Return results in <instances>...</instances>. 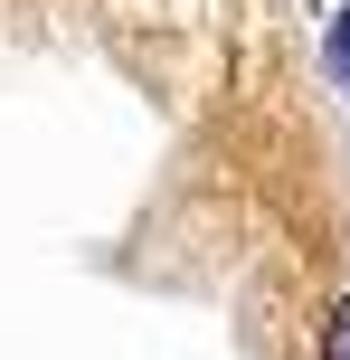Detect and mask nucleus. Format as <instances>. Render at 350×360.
<instances>
[{
  "mask_svg": "<svg viewBox=\"0 0 350 360\" xmlns=\"http://www.w3.org/2000/svg\"><path fill=\"white\" fill-rule=\"evenodd\" d=\"M332 57H341V67H350V10H341V38H332Z\"/></svg>",
  "mask_w": 350,
  "mask_h": 360,
  "instance_id": "nucleus-2",
  "label": "nucleus"
},
{
  "mask_svg": "<svg viewBox=\"0 0 350 360\" xmlns=\"http://www.w3.org/2000/svg\"><path fill=\"white\" fill-rule=\"evenodd\" d=\"M322 360H350V304L332 313V332H322Z\"/></svg>",
  "mask_w": 350,
  "mask_h": 360,
  "instance_id": "nucleus-1",
  "label": "nucleus"
}]
</instances>
